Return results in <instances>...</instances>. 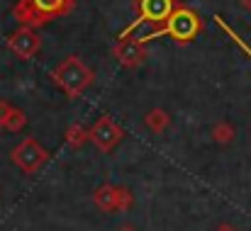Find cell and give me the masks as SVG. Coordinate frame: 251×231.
Returning <instances> with one entry per match:
<instances>
[{"mask_svg":"<svg viewBox=\"0 0 251 231\" xmlns=\"http://www.w3.org/2000/svg\"><path fill=\"white\" fill-rule=\"evenodd\" d=\"M200 32H202V20H200V15H198L195 10L185 7V5H178V7L168 15V20L161 27L151 29L147 37H137V42L149 44V42H154V39L168 34L176 44H188V42H193Z\"/></svg>","mask_w":251,"mask_h":231,"instance_id":"obj_1","label":"cell"},{"mask_svg":"<svg viewBox=\"0 0 251 231\" xmlns=\"http://www.w3.org/2000/svg\"><path fill=\"white\" fill-rule=\"evenodd\" d=\"M76 0H17L12 7V17L22 27H42L56 17H64L74 10Z\"/></svg>","mask_w":251,"mask_h":231,"instance_id":"obj_2","label":"cell"},{"mask_svg":"<svg viewBox=\"0 0 251 231\" xmlns=\"http://www.w3.org/2000/svg\"><path fill=\"white\" fill-rule=\"evenodd\" d=\"M51 78H54V83L66 92V97H81L85 90L93 85V71H90V66L85 64L83 59H78V56H66V59H61L54 69H51Z\"/></svg>","mask_w":251,"mask_h":231,"instance_id":"obj_3","label":"cell"},{"mask_svg":"<svg viewBox=\"0 0 251 231\" xmlns=\"http://www.w3.org/2000/svg\"><path fill=\"white\" fill-rule=\"evenodd\" d=\"M134 7H137V20H134L132 24H127V29H122L117 39H127V37H129L139 24H144V22L161 27L168 20V15L176 10V2H173V0H137Z\"/></svg>","mask_w":251,"mask_h":231,"instance_id":"obj_4","label":"cell"},{"mask_svg":"<svg viewBox=\"0 0 251 231\" xmlns=\"http://www.w3.org/2000/svg\"><path fill=\"white\" fill-rule=\"evenodd\" d=\"M10 158H12V163H15L20 170H25V173H37V170L49 161V151H47L37 139L27 137V139H22V141L10 151Z\"/></svg>","mask_w":251,"mask_h":231,"instance_id":"obj_5","label":"cell"},{"mask_svg":"<svg viewBox=\"0 0 251 231\" xmlns=\"http://www.w3.org/2000/svg\"><path fill=\"white\" fill-rule=\"evenodd\" d=\"M132 200L134 197L127 187H117V185H110V183L98 187L95 195H93V202L102 212H127L132 207Z\"/></svg>","mask_w":251,"mask_h":231,"instance_id":"obj_6","label":"cell"},{"mask_svg":"<svg viewBox=\"0 0 251 231\" xmlns=\"http://www.w3.org/2000/svg\"><path fill=\"white\" fill-rule=\"evenodd\" d=\"M7 49L20 56V59H34L42 51V37L37 34V29L32 27H17L10 37H7Z\"/></svg>","mask_w":251,"mask_h":231,"instance_id":"obj_7","label":"cell"},{"mask_svg":"<svg viewBox=\"0 0 251 231\" xmlns=\"http://www.w3.org/2000/svg\"><path fill=\"white\" fill-rule=\"evenodd\" d=\"M88 134H90V141L100 149V151H112L120 141H122V129L112 122V117L110 115H102V117H98L95 122H93V127L88 129Z\"/></svg>","mask_w":251,"mask_h":231,"instance_id":"obj_8","label":"cell"},{"mask_svg":"<svg viewBox=\"0 0 251 231\" xmlns=\"http://www.w3.org/2000/svg\"><path fill=\"white\" fill-rule=\"evenodd\" d=\"M144 46H147V44H142V42H137V39H117V44H115V49H112V56L117 59L120 66L134 69V66H139V64L147 59V49H144Z\"/></svg>","mask_w":251,"mask_h":231,"instance_id":"obj_9","label":"cell"},{"mask_svg":"<svg viewBox=\"0 0 251 231\" xmlns=\"http://www.w3.org/2000/svg\"><path fill=\"white\" fill-rule=\"evenodd\" d=\"M144 124H147V129H149L151 134H164L168 129V124H171V117H168L166 110L154 107V110H149V112L144 115Z\"/></svg>","mask_w":251,"mask_h":231,"instance_id":"obj_10","label":"cell"},{"mask_svg":"<svg viewBox=\"0 0 251 231\" xmlns=\"http://www.w3.org/2000/svg\"><path fill=\"white\" fill-rule=\"evenodd\" d=\"M85 141H90L88 127H83V124H71V127L66 129V144H69L71 149H81Z\"/></svg>","mask_w":251,"mask_h":231,"instance_id":"obj_11","label":"cell"},{"mask_svg":"<svg viewBox=\"0 0 251 231\" xmlns=\"http://www.w3.org/2000/svg\"><path fill=\"white\" fill-rule=\"evenodd\" d=\"M215 24H217V27H220V29H222V32H225V34H227V37H229V39H232V42H234V44H237V46H239V49L251 59V46L239 37V34H237V32H234V29H232V27H229V24H227V22H225L222 15H215Z\"/></svg>","mask_w":251,"mask_h":231,"instance_id":"obj_12","label":"cell"},{"mask_svg":"<svg viewBox=\"0 0 251 231\" xmlns=\"http://www.w3.org/2000/svg\"><path fill=\"white\" fill-rule=\"evenodd\" d=\"M25 124H27V115H25L22 110L12 107L10 115H7V119H5V124H2V129H7V132H20Z\"/></svg>","mask_w":251,"mask_h":231,"instance_id":"obj_13","label":"cell"},{"mask_svg":"<svg viewBox=\"0 0 251 231\" xmlns=\"http://www.w3.org/2000/svg\"><path fill=\"white\" fill-rule=\"evenodd\" d=\"M212 137H215V141H220V144H227V141H232V137H234V129H232L227 122H220V124L212 129Z\"/></svg>","mask_w":251,"mask_h":231,"instance_id":"obj_14","label":"cell"},{"mask_svg":"<svg viewBox=\"0 0 251 231\" xmlns=\"http://www.w3.org/2000/svg\"><path fill=\"white\" fill-rule=\"evenodd\" d=\"M10 110H12V105H10L7 100H2V97H0V127L5 124V119H7V115H10Z\"/></svg>","mask_w":251,"mask_h":231,"instance_id":"obj_15","label":"cell"},{"mask_svg":"<svg viewBox=\"0 0 251 231\" xmlns=\"http://www.w3.org/2000/svg\"><path fill=\"white\" fill-rule=\"evenodd\" d=\"M217 231H237V229H234L232 224H220V227H217Z\"/></svg>","mask_w":251,"mask_h":231,"instance_id":"obj_16","label":"cell"},{"mask_svg":"<svg viewBox=\"0 0 251 231\" xmlns=\"http://www.w3.org/2000/svg\"><path fill=\"white\" fill-rule=\"evenodd\" d=\"M115 231H137V229H134L132 224H122V227H117Z\"/></svg>","mask_w":251,"mask_h":231,"instance_id":"obj_17","label":"cell"},{"mask_svg":"<svg viewBox=\"0 0 251 231\" xmlns=\"http://www.w3.org/2000/svg\"><path fill=\"white\" fill-rule=\"evenodd\" d=\"M242 7H244V10H249V12H251V0H242Z\"/></svg>","mask_w":251,"mask_h":231,"instance_id":"obj_18","label":"cell"}]
</instances>
